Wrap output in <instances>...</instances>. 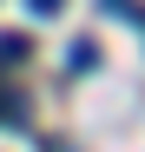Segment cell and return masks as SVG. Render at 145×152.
<instances>
[{"mask_svg":"<svg viewBox=\"0 0 145 152\" xmlns=\"http://www.w3.org/2000/svg\"><path fill=\"white\" fill-rule=\"evenodd\" d=\"M27 13H33V20H59V13H66V0H27Z\"/></svg>","mask_w":145,"mask_h":152,"instance_id":"277c9868","label":"cell"},{"mask_svg":"<svg viewBox=\"0 0 145 152\" xmlns=\"http://www.w3.org/2000/svg\"><path fill=\"white\" fill-rule=\"evenodd\" d=\"M92 66H99V40H79L72 46V73H92Z\"/></svg>","mask_w":145,"mask_h":152,"instance_id":"3957f363","label":"cell"},{"mask_svg":"<svg viewBox=\"0 0 145 152\" xmlns=\"http://www.w3.org/2000/svg\"><path fill=\"white\" fill-rule=\"evenodd\" d=\"M20 119H27V99L13 86H0V126H20Z\"/></svg>","mask_w":145,"mask_h":152,"instance_id":"6da1fadb","label":"cell"},{"mask_svg":"<svg viewBox=\"0 0 145 152\" xmlns=\"http://www.w3.org/2000/svg\"><path fill=\"white\" fill-rule=\"evenodd\" d=\"M27 53H33L27 33H0V60H27Z\"/></svg>","mask_w":145,"mask_h":152,"instance_id":"7a4b0ae2","label":"cell"}]
</instances>
